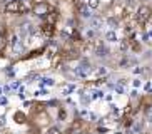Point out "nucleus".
I'll list each match as a JSON object with an SVG mask.
<instances>
[{
  "label": "nucleus",
  "instance_id": "1",
  "mask_svg": "<svg viewBox=\"0 0 152 134\" xmlns=\"http://www.w3.org/2000/svg\"><path fill=\"white\" fill-rule=\"evenodd\" d=\"M32 10V5L23 2V0H9L5 4V12L7 13H25Z\"/></svg>",
  "mask_w": 152,
  "mask_h": 134
},
{
  "label": "nucleus",
  "instance_id": "2",
  "mask_svg": "<svg viewBox=\"0 0 152 134\" xmlns=\"http://www.w3.org/2000/svg\"><path fill=\"white\" fill-rule=\"evenodd\" d=\"M134 18H135V22H137L139 25L149 24V20L152 18V7H149V5H140V7L135 10Z\"/></svg>",
  "mask_w": 152,
  "mask_h": 134
},
{
  "label": "nucleus",
  "instance_id": "3",
  "mask_svg": "<svg viewBox=\"0 0 152 134\" xmlns=\"http://www.w3.org/2000/svg\"><path fill=\"white\" fill-rule=\"evenodd\" d=\"M50 10H52L50 4H47V2H44V0H37L35 4L32 5V13L37 15V17H44L45 18L50 13Z\"/></svg>",
  "mask_w": 152,
  "mask_h": 134
},
{
  "label": "nucleus",
  "instance_id": "4",
  "mask_svg": "<svg viewBox=\"0 0 152 134\" xmlns=\"http://www.w3.org/2000/svg\"><path fill=\"white\" fill-rule=\"evenodd\" d=\"M34 121H35V124L39 126V127H47V126L50 124V116L45 112V109H44V111L37 112L35 116H34Z\"/></svg>",
  "mask_w": 152,
  "mask_h": 134
},
{
  "label": "nucleus",
  "instance_id": "5",
  "mask_svg": "<svg viewBox=\"0 0 152 134\" xmlns=\"http://www.w3.org/2000/svg\"><path fill=\"white\" fill-rule=\"evenodd\" d=\"M40 32H42V35H45V37H52L55 34V25L49 22H44L40 25Z\"/></svg>",
  "mask_w": 152,
  "mask_h": 134
},
{
  "label": "nucleus",
  "instance_id": "6",
  "mask_svg": "<svg viewBox=\"0 0 152 134\" xmlns=\"http://www.w3.org/2000/svg\"><path fill=\"white\" fill-rule=\"evenodd\" d=\"M57 18H58V12L55 9H52L50 10V13L45 17V22H49V24H54L55 25V22H57Z\"/></svg>",
  "mask_w": 152,
  "mask_h": 134
},
{
  "label": "nucleus",
  "instance_id": "7",
  "mask_svg": "<svg viewBox=\"0 0 152 134\" xmlns=\"http://www.w3.org/2000/svg\"><path fill=\"white\" fill-rule=\"evenodd\" d=\"M14 121L17 122V124H25V122H27V116H25L23 112L17 111V112L14 114Z\"/></svg>",
  "mask_w": 152,
  "mask_h": 134
},
{
  "label": "nucleus",
  "instance_id": "8",
  "mask_svg": "<svg viewBox=\"0 0 152 134\" xmlns=\"http://www.w3.org/2000/svg\"><path fill=\"white\" fill-rule=\"evenodd\" d=\"M45 134H62V131L58 129V127H49V131Z\"/></svg>",
  "mask_w": 152,
  "mask_h": 134
},
{
  "label": "nucleus",
  "instance_id": "9",
  "mask_svg": "<svg viewBox=\"0 0 152 134\" xmlns=\"http://www.w3.org/2000/svg\"><path fill=\"white\" fill-rule=\"evenodd\" d=\"M89 7L90 9H97L99 7V0H89Z\"/></svg>",
  "mask_w": 152,
  "mask_h": 134
},
{
  "label": "nucleus",
  "instance_id": "10",
  "mask_svg": "<svg viewBox=\"0 0 152 134\" xmlns=\"http://www.w3.org/2000/svg\"><path fill=\"white\" fill-rule=\"evenodd\" d=\"M5 42H7V40H5V37H4V35H0V50L5 47Z\"/></svg>",
  "mask_w": 152,
  "mask_h": 134
}]
</instances>
